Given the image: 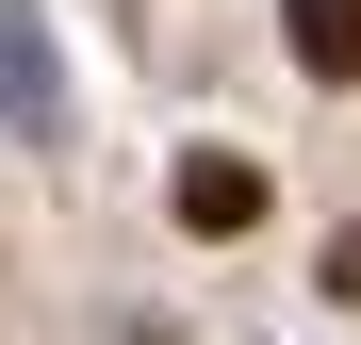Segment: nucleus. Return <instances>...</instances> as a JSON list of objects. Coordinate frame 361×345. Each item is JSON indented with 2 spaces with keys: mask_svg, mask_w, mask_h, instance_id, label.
Instances as JSON below:
<instances>
[{
  "mask_svg": "<svg viewBox=\"0 0 361 345\" xmlns=\"http://www.w3.org/2000/svg\"><path fill=\"white\" fill-rule=\"evenodd\" d=\"M180 230H263V164L197 148V164H180Z\"/></svg>",
  "mask_w": 361,
  "mask_h": 345,
  "instance_id": "1",
  "label": "nucleus"
},
{
  "mask_svg": "<svg viewBox=\"0 0 361 345\" xmlns=\"http://www.w3.org/2000/svg\"><path fill=\"white\" fill-rule=\"evenodd\" d=\"M295 66H312V83H361V0H295Z\"/></svg>",
  "mask_w": 361,
  "mask_h": 345,
  "instance_id": "2",
  "label": "nucleus"
}]
</instances>
